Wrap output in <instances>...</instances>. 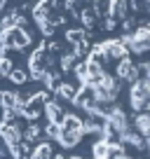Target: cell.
<instances>
[{"mask_svg": "<svg viewBox=\"0 0 150 159\" xmlns=\"http://www.w3.org/2000/svg\"><path fill=\"white\" fill-rule=\"evenodd\" d=\"M127 49H129L131 54H145V52L150 49V24L148 21L141 24L138 28L131 33V40H129V45H127Z\"/></svg>", "mask_w": 150, "mask_h": 159, "instance_id": "cell-1", "label": "cell"}, {"mask_svg": "<svg viewBox=\"0 0 150 159\" xmlns=\"http://www.w3.org/2000/svg\"><path fill=\"white\" fill-rule=\"evenodd\" d=\"M103 49H105V56H108V61H122L129 56V49L124 47V42H122L120 38L117 40H103Z\"/></svg>", "mask_w": 150, "mask_h": 159, "instance_id": "cell-2", "label": "cell"}, {"mask_svg": "<svg viewBox=\"0 0 150 159\" xmlns=\"http://www.w3.org/2000/svg\"><path fill=\"white\" fill-rule=\"evenodd\" d=\"M150 96H148V91L143 89V82L141 80H136V82H131V87H129V105L134 110H143V105H145V101H148Z\"/></svg>", "mask_w": 150, "mask_h": 159, "instance_id": "cell-3", "label": "cell"}, {"mask_svg": "<svg viewBox=\"0 0 150 159\" xmlns=\"http://www.w3.org/2000/svg\"><path fill=\"white\" fill-rule=\"evenodd\" d=\"M0 138H2V143L7 148H12V145L21 143V129L16 124H12V122H2L0 119Z\"/></svg>", "mask_w": 150, "mask_h": 159, "instance_id": "cell-4", "label": "cell"}, {"mask_svg": "<svg viewBox=\"0 0 150 159\" xmlns=\"http://www.w3.org/2000/svg\"><path fill=\"white\" fill-rule=\"evenodd\" d=\"M115 75H117V80H127V82H136V80H138V68H136V63L131 61V56L117 61Z\"/></svg>", "mask_w": 150, "mask_h": 159, "instance_id": "cell-5", "label": "cell"}, {"mask_svg": "<svg viewBox=\"0 0 150 159\" xmlns=\"http://www.w3.org/2000/svg\"><path fill=\"white\" fill-rule=\"evenodd\" d=\"M108 12L110 16H115L117 21L129 16V0H108Z\"/></svg>", "mask_w": 150, "mask_h": 159, "instance_id": "cell-6", "label": "cell"}, {"mask_svg": "<svg viewBox=\"0 0 150 159\" xmlns=\"http://www.w3.org/2000/svg\"><path fill=\"white\" fill-rule=\"evenodd\" d=\"M59 126H61V131H80V134H85L82 131V119L77 115H63Z\"/></svg>", "mask_w": 150, "mask_h": 159, "instance_id": "cell-7", "label": "cell"}, {"mask_svg": "<svg viewBox=\"0 0 150 159\" xmlns=\"http://www.w3.org/2000/svg\"><path fill=\"white\" fill-rule=\"evenodd\" d=\"M134 124H136V134L143 136V138H150V115L148 112H138L134 119Z\"/></svg>", "mask_w": 150, "mask_h": 159, "instance_id": "cell-8", "label": "cell"}, {"mask_svg": "<svg viewBox=\"0 0 150 159\" xmlns=\"http://www.w3.org/2000/svg\"><path fill=\"white\" fill-rule=\"evenodd\" d=\"M54 91H56V94L61 96V98H66V101H73L75 96H77V91H80V87L70 84V82H59Z\"/></svg>", "mask_w": 150, "mask_h": 159, "instance_id": "cell-9", "label": "cell"}, {"mask_svg": "<svg viewBox=\"0 0 150 159\" xmlns=\"http://www.w3.org/2000/svg\"><path fill=\"white\" fill-rule=\"evenodd\" d=\"M45 112H47V119H49V124H59L61 119H63L61 105L56 103V101H49V103H45Z\"/></svg>", "mask_w": 150, "mask_h": 159, "instance_id": "cell-10", "label": "cell"}, {"mask_svg": "<svg viewBox=\"0 0 150 159\" xmlns=\"http://www.w3.org/2000/svg\"><path fill=\"white\" fill-rule=\"evenodd\" d=\"M120 140H122L124 145H131L134 150H143V148H145V140H143V136H138L136 131H134V134H131V131H124V134L120 136Z\"/></svg>", "mask_w": 150, "mask_h": 159, "instance_id": "cell-11", "label": "cell"}, {"mask_svg": "<svg viewBox=\"0 0 150 159\" xmlns=\"http://www.w3.org/2000/svg\"><path fill=\"white\" fill-rule=\"evenodd\" d=\"M80 138H82L80 131H61L59 134V143L63 148H75V145L80 143Z\"/></svg>", "mask_w": 150, "mask_h": 159, "instance_id": "cell-12", "label": "cell"}, {"mask_svg": "<svg viewBox=\"0 0 150 159\" xmlns=\"http://www.w3.org/2000/svg\"><path fill=\"white\" fill-rule=\"evenodd\" d=\"M7 77H10V82H12V84H16V87H19V84H24L26 80H28V73H26V68H12Z\"/></svg>", "mask_w": 150, "mask_h": 159, "instance_id": "cell-13", "label": "cell"}, {"mask_svg": "<svg viewBox=\"0 0 150 159\" xmlns=\"http://www.w3.org/2000/svg\"><path fill=\"white\" fill-rule=\"evenodd\" d=\"M40 136H42V129H40V126H38V124H28V129L21 134V138H26L28 143H35Z\"/></svg>", "mask_w": 150, "mask_h": 159, "instance_id": "cell-14", "label": "cell"}, {"mask_svg": "<svg viewBox=\"0 0 150 159\" xmlns=\"http://www.w3.org/2000/svg\"><path fill=\"white\" fill-rule=\"evenodd\" d=\"M30 159H52V148L49 143H40L35 148V152L30 154Z\"/></svg>", "mask_w": 150, "mask_h": 159, "instance_id": "cell-15", "label": "cell"}, {"mask_svg": "<svg viewBox=\"0 0 150 159\" xmlns=\"http://www.w3.org/2000/svg\"><path fill=\"white\" fill-rule=\"evenodd\" d=\"M10 152H12V157L14 159H28V143H16V145H12L10 148Z\"/></svg>", "mask_w": 150, "mask_h": 159, "instance_id": "cell-16", "label": "cell"}, {"mask_svg": "<svg viewBox=\"0 0 150 159\" xmlns=\"http://www.w3.org/2000/svg\"><path fill=\"white\" fill-rule=\"evenodd\" d=\"M122 30H124V33H131V30H136V19H134V16H127V19H122Z\"/></svg>", "mask_w": 150, "mask_h": 159, "instance_id": "cell-17", "label": "cell"}, {"mask_svg": "<svg viewBox=\"0 0 150 159\" xmlns=\"http://www.w3.org/2000/svg\"><path fill=\"white\" fill-rule=\"evenodd\" d=\"M59 134H61V126H59V124H47V136L59 138Z\"/></svg>", "mask_w": 150, "mask_h": 159, "instance_id": "cell-18", "label": "cell"}, {"mask_svg": "<svg viewBox=\"0 0 150 159\" xmlns=\"http://www.w3.org/2000/svg\"><path fill=\"white\" fill-rule=\"evenodd\" d=\"M141 82H143V89L148 91V96H150V77L148 80H141Z\"/></svg>", "mask_w": 150, "mask_h": 159, "instance_id": "cell-19", "label": "cell"}, {"mask_svg": "<svg viewBox=\"0 0 150 159\" xmlns=\"http://www.w3.org/2000/svg\"><path fill=\"white\" fill-rule=\"evenodd\" d=\"M145 145H148V150H150V138H145Z\"/></svg>", "mask_w": 150, "mask_h": 159, "instance_id": "cell-20", "label": "cell"}, {"mask_svg": "<svg viewBox=\"0 0 150 159\" xmlns=\"http://www.w3.org/2000/svg\"><path fill=\"white\" fill-rule=\"evenodd\" d=\"M68 159H82V157H68Z\"/></svg>", "mask_w": 150, "mask_h": 159, "instance_id": "cell-21", "label": "cell"}, {"mask_svg": "<svg viewBox=\"0 0 150 159\" xmlns=\"http://www.w3.org/2000/svg\"><path fill=\"white\" fill-rule=\"evenodd\" d=\"M145 5H150V0H145Z\"/></svg>", "mask_w": 150, "mask_h": 159, "instance_id": "cell-22", "label": "cell"}, {"mask_svg": "<svg viewBox=\"0 0 150 159\" xmlns=\"http://www.w3.org/2000/svg\"><path fill=\"white\" fill-rule=\"evenodd\" d=\"M148 14H150V5H148Z\"/></svg>", "mask_w": 150, "mask_h": 159, "instance_id": "cell-23", "label": "cell"}]
</instances>
